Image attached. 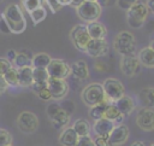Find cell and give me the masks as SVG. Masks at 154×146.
<instances>
[{"instance_id":"obj_1","label":"cell","mask_w":154,"mask_h":146,"mask_svg":"<svg viewBox=\"0 0 154 146\" xmlns=\"http://www.w3.org/2000/svg\"><path fill=\"white\" fill-rule=\"evenodd\" d=\"M2 17L7 22L11 33L20 34L22 31H24V29L26 27V22L24 19V16H23V12H22V8L19 7V5H17V4L7 5L2 12Z\"/></svg>"},{"instance_id":"obj_2","label":"cell","mask_w":154,"mask_h":146,"mask_svg":"<svg viewBox=\"0 0 154 146\" xmlns=\"http://www.w3.org/2000/svg\"><path fill=\"white\" fill-rule=\"evenodd\" d=\"M81 99L89 107L95 106L101 103H105V101L113 104L112 101H109L107 99V97L103 92L102 84L97 83V82H93V83H89L88 86H85L81 93Z\"/></svg>"},{"instance_id":"obj_3","label":"cell","mask_w":154,"mask_h":146,"mask_svg":"<svg viewBox=\"0 0 154 146\" xmlns=\"http://www.w3.org/2000/svg\"><path fill=\"white\" fill-rule=\"evenodd\" d=\"M113 47L120 56H131L136 51V40L130 31H120L113 40Z\"/></svg>"},{"instance_id":"obj_4","label":"cell","mask_w":154,"mask_h":146,"mask_svg":"<svg viewBox=\"0 0 154 146\" xmlns=\"http://www.w3.org/2000/svg\"><path fill=\"white\" fill-rule=\"evenodd\" d=\"M148 16V8L146 4L137 1L134 6H131L126 11V19L128 24L132 28H141Z\"/></svg>"},{"instance_id":"obj_5","label":"cell","mask_w":154,"mask_h":146,"mask_svg":"<svg viewBox=\"0 0 154 146\" xmlns=\"http://www.w3.org/2000/svg\"><path fill=\"white\" fill-rule=\"evenodd\" d=\"M77 16L87 22V23H90V22H95L99 19V17L101 16V6L96 2V1H87L84 0L77 8Z\"/></svg>"},{"instance_id":"obj_6","label":"cell","mask_w":154,"mask_h":146,"mask_svg":"<svg viewBox=\"0 0 154 146\" xmlns=\"http://www.w3.org/2000/svg\"><path fill=\"white\" fill-rule=\"evenodd\" d=\"M47 115H48L53 127L57 129L67 127V124L70 122V113L66 112L58 104H51L47 107Z\"/></svg>"},{"instance_id":"obj_7","label":"cell","mask_w":154,"mask_h":146,"mask_svg":"<svg viewBox=\"0 0 154 146\" xmlns=\"http://www.w3.org/2000/svg\"><path fill=\"white\" fill-rule=\"evenodd\" d=\"M70 39L71 42L73 43V46L82 52H85L87 49V45L90 41V36L88 34L87 30V25L83 24H76L71 31H70Z\"/></svg>"},{"instance_id":"obj_8","label":"cell","mask_w":154,"mask_h":146,"mask_svg":"<svg viewBox=\"0 0 154 146\" xmlns=\"http://www.w3.org/2000/svg\"><path fill=\"white\" fill-rule=\"evenodd\" d=\"M102 88H103V92H105L107 99L112 103H114L116 100H118L119 98H122L125 94V88H124L123 83L119 80L113 78V77L106 78L102 83Z\"/></svg>"},{"instance_id":"obj_9","label":"cell","mask_w":154,"mask_h":146,"mask_svg":"<svg viewBox=\"0 0 154 146\" xmlns=\"http://www.w3.org/2000/svg\"><path fill=\"white\" fill-rule=\"evenodd\" d=\"M17 125L20 132L25 134H31L38 128V118L35 113L30 111H23L17 117Z\"/></svg>"},{"instance_id":"obj_10","label":"cell","mask_w":154,"mask_h":146,"mask_svg":"<svg viewBox=\"0 0 154 146\" xmlns=\"http://www.w3.org/2000/svg\"><path fill=\"white\" fill-rule=\"evenodd\" d=\"M47 72H48V76L52 77V78L65 80L67 76H70L71 69H70V65L65 60H63V59H52L49 65L47 66Z\"/></svg>"},{"instance_id":"obj_11","label":"cell","mask_w":154,"mask_h":146,"mask_svg":"<svg viewBox=\"0 0 154 146\" xmlns=\"http://www.w3.org/2000/svg\"><path fill=\"white\" fill-rule=\"evenodd\" d=\"M47 87L51 92L52 99L55 100H60L63 99L67 92H69V84L65 80H60V78H52L49 77L47 81Z\"/></svg>"},{"instance_id":"obj_12","label":"cell","mask_w":154,"mask_h":146,"mask_svg":"<svg viewBox=\"0 0 154 146\" xmlns=\"http://www.w3.org/2000/svg\"><path fill=\"white\" fill-rule=\"evenodd\" d=\"M141 63L137 58V56H122L120 58V70L126 76H135L140 72Z\"/></svg>"},{"instance_id":"obj_13","label":"cell","mask_w":154,"mask_h":146,"mask_svg":"<svg viewBox=\"0 0 154 146\" xmlns=\"http://www.w3.org/2000/svg\"><path fill=\"white\" fill-rule=\"evenodd\" d=\"M136 124L146 132L154 130V110L150 107H143L137 112Z\"/></svg>"},{"instance_id":"obj_14","label":"cell","mask_w":154,"mask_h":146,"mask_svg":"<svg viewBox=\"0 0 154 146\" xmlns=\"http://www.w3.org/2000/svg\"><path fill=\"white\" fill-rule=\"evenodd\" d=\"M107 52H108V43L106 39H90L85 49V53L89 57H94V58L106 56Z\"/></svg>"},{"instance_id":"obj_15","label":"cell","mask_w":154,"mask_h":146,"mask_svg":"<svg viewBox=\"0 0 154 146\" xmlns=\"http://www.w3.org/2000/svg\"><path fill=\"white\" fill-rule=\"evenodd\" d=\"M128 138H129V128L125 124H117L108 135L109 146L123 145L128 140Z\"/></svg>"},{"instance_id":"obj_16","label":"cell","mask_w":154,"mask_h":146,"mask_svg":"<svg viewBox=\"0 0 154 146\" xmlns=\"http://www.w3.org/2000/svg\"><path fill=\"white\" fill-rule=\"evenodd\" d=\"M114 123L107 118H100L97 121L94 122V125H93V130L95 133L96 136H105V138H108L109 133L112 132V129L114 128Z\"/></svg>"},{"instance_id":"obj_17","label":"cell","mask_w":154,"mask_h":146,"mask_svg":"<svg viewBox=\"0 0 154 146\" xmlns=\"http://www.w3.org/2000/svg\"><path fill=\"white\" fill-rule=\"evenodd\" d=\"M79 136L77 135V133L75 132V129L72 127H65L61 133L59 134V142L61 146H76L77 141H78Z\"/></svg>"},{"instance_id":"obj_18","label":"cell","mask_w":154,"mask_h":146,"mask_svg":"<svg viewBox=\"0 0 154 146\" xmlns=\"http://www.w3.org/2000/svg\"><path fill=\"white\" fill-rule=\"evenodd\" d=\"M87 30H88V34H89L90 39H106L107 29L99 21L88 23L87 24Z\"/></svg>"},{"instance_id":"obj_19","label":"cell","mask_w":154,"mask_h":146,"mask_svg":"<svg viewBox=\"0 0 154 146\" xmlns=\"http://www.w3.org/2000/svg\"><path fill=\"white\" fill-rule=\"evenodd\" d=\"M113 104L117 106V109L124 116L130 115L135 110V101H134V99L131 97H129V95H125V94L122 98H119L118 100H116Z\"/></svg>"},{"instance_id":"obj_20","label":"cell","mask_w":154,"mask_h":146,"mask_svg":"<svg viewBox=\"0 0 154 146\" xmlns=\"http://www.w3.org/2000/svg\"><path fill=\"white\" fill-rule=\"evenodd\" d=\"M70 69H71V74L78 80H85L89 77V69L84 60L73 62L70 65Z\"/></svg>"},{"instance_id":"obj_21","label":"cell","mask_w":154,"mask_h":146,"mask_svg":"<svg viewBox=\"0 0 154 146\" xmlns=\"http://www.w3.org/2000/svg\"><path fill=\"white\" fill-rule=\"evenodd\" d=\"M18 82L22 87H30L34 82L32 66H25L18 69Z\"/></svg>"},{"instance_id":"obj_22","label":"cell","mask_w":154,"mask_h":146,"mask_svg":"<svg viewBox=\"0 0 154 146\" xmlns=\"http://www.w3.org/2000/svg\"><path fill=\"white\" fill-rule=\"evenodd\" d=\"M141 65H144L147 68H154V51L148 46L140 51L137 56Z\"/></svg>"},{"instance_id":"obj_23","label":"cell","mask_w":154,"mask_h":146,"mask_svg":"<svg viewBox=\"0 0 154 146\" xmlns=\"http://www.w3.org/2000/svg\"><path fill=\"white\" fill-rule=\"evenodd\" d=\"M105 118L112 121L114 124H120L124 119V115L117 109V106L114 104H109L105 111Z\"/></svg>"},{"instance_id":"obj_24","label":"cell","mask_w":154,"mask_h":146,"mask_svg":"<svg viewBox=\"0 0 154 146\" xmlns=\"http://www.w3.org/2000/svg\"><path fill=\"white\" fill-rule=\"evenodd\" d=\"M52 58L49 54L47 53H36L32 58H31V66L32 68H38V69H47V66L49 65Z\"/></svg>"},{"instance_id":"obj_25","label":"cell","mask_w":154,"mask_h":146,"mask_svg":"<svg viewBox=\"0 0 154 146\" xmlns=\"http://www.w3.org/2000/svg\"><path fill=\"white\" fill-rule=\"evenodd\" d=\"M72 128L75 129V132L77 133V135L79 138L81 136H87L90 133V124L87 119H83V118H79V119L75 121Z\"/></svg>"},{"instance_id":"obj_26","label":"cell","mask_w":154,"mask_h":146,"mask_svg":"<svg viewBox=\"0 0 154 146\" xmlns=\"http://www.w3.org/2000/svg\"><path fill=\"white\" fill-rule=\"evenodd\" d=\"M109 104H111V103L105 101V103L97 104V105H95V106H91V107L89 109V116H90L94 121H97V119H100V118H103L105 111H106V109H107V106H108Z\"/></svg>"},{"instance_id":"obj_27","label":"cell","mask_w":154,"mask_h":146,"mask_svg":"<svg viewBox=\"0 0 154 146\" xmlns=\"http://www.w3.org/2000/svg\"><path fill=\"white\" fill-rule=\"evenodd\" d=\"M140 99L146 105V107H153L154 106V88H143L140 93Z\"/></svg>"},{"instance_id":"obj_28","label":"cell","mask_w":154,"mask_h":146,"mask_svg":"<svg viewBox=\"0 0 154 146\" xmlns=\"http://www.w3.org/2000/svg\"><path fill=\"white\" fill-rule=\"evenodd\" d=\"M4 78L6 81V83L12 87H16V86H19V82H18V69L12 66L10 70L6 71V74L4 75Z\"/></svg>"},{"instance_id":"obj_29","label":"cell","mask_w":154,"mask_h":146,"mask_svg":"<svg viewBox=\"0 0 154 146\" xmlns=\"http://www.w3.org/2000/svg\"><path fill=\"white\" fill-rule=\"evenodd\" d=\"M46 0H20V6L26 11V12H31L35 8L42 7L45 5Z\"/></svg>"},{"instance_id":"obj_30","label":"cell","mask_w":154,"mask_h":146,"mask_svg":"<svg viewBox=\"0 0 154 146\" xmlns=\"http://www.w3.org/2000/svg\"><path fill=\"white\" fill-rule=\"evenodd\" d=\"M13 64L17 66V69L31 66V58H29V56H26L25 53H17V56L13 60Z\"/></svg>"},{"instance_id":"obj_31","label":"cell","mask_w":154,"mask_h":146,"mask_svg":"<svg viewBox=\"0 0 154 146\" xmlns=\"http://www.w3.org/2000/svg\"><path fill=\"white\" fill-rule=\"evenodd\" d=\"M29 14H30V18H31L32 23H34V24H37V23L42 22V21L46 18L47 11H46V8L42 6V7H38V8H35V10L31 11Z\"/></svg>"},{"instance_id":"obj_32","label":"cell","mask_w":154,"mask_h":146,"mask_svg":"<svg viewBox=\"0 0 154 146\" xmlns=\"http://www.w3.org/2000/svg\"><path fill=\"white\" fill-rule=\"evenodd\" d=\"M32 77H34V82H47L49 78L47 69H38V68H32Z\"/></svg>"},{"instance_id":"obj_33","label":"cell","mask_w":154,"mask_h":146,"mask_svg":"<svg viewBox=\"0 0 154 146\" xmlns=\"http://www.w3.org/2000/svg\"><path fill=\"white\" fill-rule=\"evenodd\" d=\"M12 145V135L6 129H0V146Z\"/></svg>"},{"instance_id":"obj_34","label":"cell","mask_w":154,"mask_h":146,"mask_svg":"<svg viewBox=\"0 0 154 146\" xmlns=\"http://www.w3.org/2000/svg\"><path fill=\"white\" fill-rule=\"evenodd\" d=\"M138 0H117V6L122 10L128 11L131 6H134Z\"/></svg>"},{"instance_id":"obj_35","label":"cell","mask_w":154,"mask_h":146,"mask_svg":"<svg viewBox=\"0 0 154 146\" xmlns=\"http://www.w3.org/2000/svg\"><path fill=\"white\" fill-rule=\"evenodd\" d=\"M76 146H95V142H94V139H91L89 135H87V136H81L78 139Z\"/></svg>"},{"instance_id":"obj_36","label":"cell","mask_w":154,"mask_h":146,"mask_svg":"<svg viewBox=\"0 0 154 146\" xmlns=\"http://www.w3.org/2000/svg\"><path fill=\"white\" fill-rule=\"evenodd\" d=\"M12 68V64L6 58H0V75H5L7 70Z\"/></svg>"},{"instance_id":"obj_37","label":"cell","mask_w":154,"mask_h":146,"mask_svg":"<svg viewBox=\"0 0 154 146\" xmlns=\"http://www.w3.org/2000/svg\"><path fill=\"white\" fill-rule=\"evenodd\" d=\"M46 2H47V4H48V6L51 7L52 12H58V11L63 7V5H61L58 0H46Z\"/></svg>"},{"instance_id":"obj_38","label":"cell","mask_w":154,"mask_h":146,"mask_svg":"<svg viewBox=\"0 0 154 146\" xmlns=\"http://www.w3.org/2000/svg\"><path fill=\"white\" fill-rule=\"evenodd\" d=\"M37 95H38V98L40 99H42V100H49V99H52V95H51V92H49V89H48V87H45L43 89H41L38 93H37Z\"/></svg>"},{"instance_id":"obj_39","label":"cell","mask_w":154,"mask_h":146,"mask_svg":"<svg viewBox=\"0 0 154 146\" xmlns=\"http://www.w3.org/2000/svg\"><path fill=\"white\" fill-rule=\"evenodd\" d=\"M94 142H95V146H109L108 138H105V136H96L94 139Z\"/></svg>"},{"instance_id":"obj_40","label":"cell","mask_w":154,"mask_h":146,"mask_svg":"<svg viewBox=\"0 0 154 146\" xmlns=\"http://www.w3.org/2000/svg\"><path fill=\"white\" fill-rule=\"evenodd\" d=\"M31 89L37 94L41 89H43L45 87H47V82H32V84L30 86Z\"/></svg>"},{"instance_id":"obj_41","label":"cell","mask_w":154,"mask_h":146,"mask_svg":"<svg viewBox=\"0 0 154 146\" xmlns=\"http://www.w3.org/2000/svg\"><path fill=\"white\" fill-rule=\"evenodd\" d=\"M0 31H2V33H5V34H7V33H11V30H10V27H8L7 22L5 21V18H4L2 16L0 17Z\"/></svg>"},{"instance_id":"obj_42","label":"cell","mask_w":154,"mask_h":146,"mask_svg":"<svg viewBox=\"0 0 154 146\" xmlns=\"http://www.w3.org/2000/svg\"><path fill=\"white\" fill-rule=\"evenodd\" d=\"M8 88V84L6 83L5 78H4V75H0V95L4 94Z\"/></svg>"},{"instance_id":"obj_43","label":"cell","mask_w":154,"mask_h":146,"mask_svg":"<svg viewBox=\"0 0 154 146\" xmlns=\"http://www.w3.org/2000/svg\"><path fill=\"white\" fill-rule=\"evenodd\" d=\"M16 56H17V52H16L14 49H10V51L7 52V59H8L10 62H13L14 58H16Z\"/></svg>"},{"instance_id":"obj_44","label":"cell","mask_w":154,"mask_h":146,"mask_svg":"<svg viewBox=\"0 0 154 146\" xmlns=\"http://www.w3.org/2000/svg\"><path fill=\"white\" fill-rule=\"evenodd\" d=\"M146 6H147L148 11H150V12H153V13H154V0H147Z\"/></svg>"},{"instance_id":"obj_45","label":"cell","mask_w":154,"mask_h":146,"mask_svg":"<svg viewBox=\"0 0 154 146\" xmlns=\"http://www.w3.org/2000/svg\"><path fill=\"white\" fill-rule=\"evenodd\" d=\"M83 1H84V0H72L71 6H73V7H76V8H77V7H78V6H79V5H81Z\"/></svg>"},{"instance_id":"obj_46","label":"cell","mask_w":154,"mask_h":146,"mask_svg":"<svg viewBox=\"0 0 154 146\" xmlns=\"http://www.w3.org/2000/svg\"><path fill=\"white\" fill-rule=\"evenodd\" d=\"M96 2L102 7V6H105V5H107V2H108V0H96Z\"/></svg>"},{"instance_id":"obj_47","label":"cell","mask_w":154,"mask_h":146,"mask_svg":"<svg viewBox=\"0 0 154 146\" xmlns=\"http://www.w3.org/2000/svg\"><path fill=\"white\" fill-rule=\"evenodd\" d=\"M131 146H146V145H144V142H142V141H135Z\"/></svg>"},{"instance_id":"obj_48","label":"cell","mask_w":154,"mask_h":146,"mask_svg":"<svg viewBox=\"0 0 154 146\" xmlns=\"http://www.w3.org/2000/svg\"><path fill=\"white\" fill-rule=\"evenodd\" d=\"M72 0H64V5H71Z\"/></svg>"},{"instance_id":"obj_49","label":"cell","mask_w":154,"mask_h":146,"mask_svg":"<svg viewBox=\"0 0 154 146\" xmlns=\"http://www.w3.org/2000/svg\"><path fill=\"white\" fill-rule=\"evenodd\" d=\"M149 47H150V48H152V49L154 51V40H153V41L150 42V46H149Z\"/></svg>"},{"instance_id":"obj_50","label":"cell","mask_w":154,"mask_h":146,"mask_svg":"<svg viewBox=\"0 0 154 146\" xmlns=\"http://www.w3.org/2000/svg\"><path fill=\"white\" fill-rule=\"evenodd\" d=\"M87 1H96V0H87Z\"/></svg>"},{"instance_id":"obj_51","label":"cell","mask_w":154,"mask_h":146,"mask_svg":"<svg viewBox=\"0 0 154 146\" xmlns=\"http://www.w3.org/2000/svg\"><path fill=\"white\" fill-rule=\"evenodd\" d=\"M152 146H154V144H153V145H152Z\"/></svg>"},{"instance_id":"obj_52","label":"cell","mask_w":154,"mask_h":146,"mask_svg":"<svg viewBox=\"0 0 154 146\" xmlns=\"http://www.w3.org/2000/svg\"><path fill=\"white\" fill-rule=\"evenodd\" d=\"M10 146H12V145H10Z\"/></svg>"}]
</instances>
